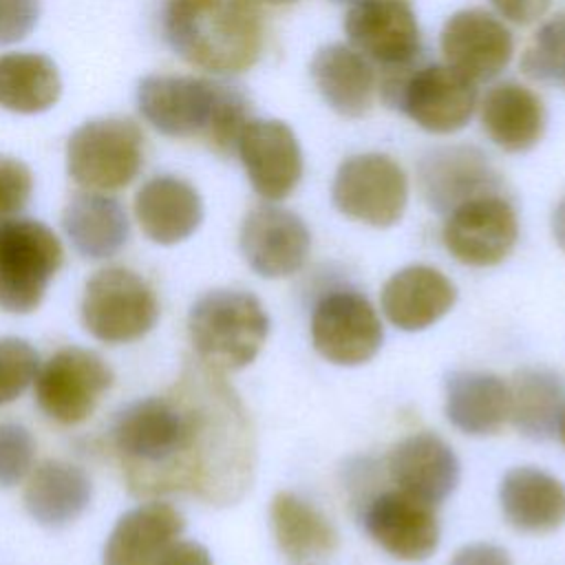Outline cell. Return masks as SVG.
Returning <instances> with one entry per match:
<instances>
[{"label":"cell","instance_id":"cell-14","mask_svg":"<svg viewBox=\"0 0 565 565\" xmlns=\"http://www.w3.org/2000/svg\"><path fill=\"white\" fill-rule=\"evenodd\" d=\"M384 329L373 305L358 291H331L313 309L311 342L331 364L358 366L382 347Z\"/></svg>","mask_w":565,"mask_h":565},{"label":"cell","instance_id":"cell-1","mask_svg":"<svg viewBox=\"0 0 565 565\" xmlns=\"http://www.w3.org/2000/svg\"><path fill=\"white\" fill-rule=\"evenodd\" d=\"M183 406V446L177 492L214 505L243 497L254 472V439L247 413L221 373L188 364L172 386Z\"/></svg>","mask_w":565,"mask_h":565},{"label":"cell","instance_id":"cell-24","mask_svg":"<svg viewBox=\"0 0 565 565\" xmlns=\"http://www.w3.org/2000/svg\"><path fill=\"white\" fill-rule=\"evenodd\" d=\"M499 503L505 521L519 532L545 534L565 523V483L534 466H519L503 475Z\"/></svg>","mask_w":565,"mask_h":565},{"label":"cell","instance_id":"cell-16","mask_svg":"<svg viewBox=\"0 0 565 565\" xmlns=\"http://www.w3.org/2000/svg\"><path fill=\"white\" fill-rule=\"evenodd\" d=\"M236 154L254 192L282 201L302 179V152L294 130L280 119H249L236 141Z\"/></svg>","mask_w":565,"mask_h":565},{"label":"cell","instance_id":"cell-2","mask_svg":"<svg viewBox=\"0 0 565 565\" xmlns=\"http://www.w3.org/2000/svg\"><path fill=\"white\" fill-rule=\"evenodd\" d=\"M141 117L163 137H201L214 152H236V141L252 119L247 95L221 79L154 73L137 86Z\"/></svg>","mask_w":565,"mask_h":565},{"label":"cell","instance_id":"cell-22","mask_svg":"<svg viewBox=\"0 0 565 565\" xmlns=\"http://www.w3.org/2000/svg\"><path fill=\"white\" fill-rule=\"evenodd\" d=\"M185 527L183 514L166 501H148L124 512L110 530L104 565H157L163 552L179 541Z\"/></svg>","mask_w":565,"mask_h":565},{"label":"cell","instance_id":"cell-19","mask_svg":"<svg viewBox=\"0 0 565 565\" xmlns=\"http://www.w3.org/2000/svg\"><path fill=\"white\" fill-rule=\"evenodd\" d=\"M417 177L426 203L439 214H448L463 201L494 194L501 188L488 157L475 146L428 150L417 163Z\"/></svg>","mask_w":565,"mask_h":565},{"label":"cell","instance_id":"cell-32","mask_svg":"<svg viewBox=\"0 0 565 565\" xmlns=\"http://www.w3.org/2000/svg\"><path fill=\"white\" fill-rule=\"evenodd\" d=\"M269 523L278 550L294 563L327 556L338 547L331 521L291 492H278L271 499Z\"/></svg>","mask_w":565,"mask_h":565},{"label":"cell","instance_id":"cell-34","mask_svg":"<svg viewBox=\"0 0 565 565\" xmlns=\"http://www.w3.org/2000/svg\"><path fill=\"white\" fill-rule=\"evenodd\" d=\"M38 351L22 338H0V406L18 399L35 380Z\"/></svg>","mask_w":565,"mask_h":565},{"label":"cell","instance_id":"cell-8","mask_svg":"<svg viewBox=\"0 0 565 565\" xmlns=\"http://www.w3.org/2000/svg\"><path fill=\"white\" fill-rule=\"evenodd\" d=\"M62 260V243L46 223L18 216L0 221V309L33 311Z\"/></svg>","mask_w":565,"mask_h":565},{"label":"cell","instance_id":"cell-40","mask_svg":"<svg viewBox=\"0 0 565 565\" xmlns=\"http://www.w3.org/2000/svg\"><path fill=\"white\" fill-rule=\"evenodd\" d=\"M490 2L499 11V15L516 24L534 22L550 7V0H490Z\"/></svg>","mask_w":565,"mask_h":565},{"label":"cell","instance_id":"cell-27","mask_svg":"<svg viewBox=\"0 0 565 565\" xmlns=\"http://www.w3.org/2000/svg\"><path fill=\"white\" fill-rule=\"evenodd\" d=\"M93 486L88 475L64 459H46L29 472L24 508L44 527H64L88 508Z\"/></svg>","mask_w":565,"mask_h":565},{"label":"cell","instance_id":"cell-38","mask_svg":"<svg viewBox=\"0 0 565 565\" xmlns=\"http://www.w3.org/2000/svg\"><path fill=\"white\" fill-rule=\"evenodd\" d=\"M450 565H512L510 554L494 543H470L457 550Z\"/></svg>","mask_w":565,"mask_h":565},{"label":"cell","instance_id":"cell-26","mask_svg":"<svg viewBox=\"0 0 565 565\" xmlns=\"http://www.w3.org/2000/svg\"><path fill=\"white\" fill-rule=\"evenodd\" d=\"M62 227L73 249L90 260L115 256L128 241L126 207L108 192L82 190L62 212Z\"/></svg>","mask_w":565,"mask_h":565},{"label":"cell","instance_id":"cell-9","mask_svg":"<svg viewBox=\"0 0 565 565\" xmlns=\"http://www.w3.org/2000/svg\"><path fill=\"white\" fill-rule=\"evenodd\" d=\"M79 316L95 340L126 344L143 338L157 324L159 300L132 269L106 267L88 278Z\"/></svg>","mask_w":565,"mask_h":565},{"label":"cell","instance_id":"cell-10","mask_svg":"<svg viewBox=\"0 0 565 565\" xmlns=\"http://www.w3.org/2000/svg\"><path fill=\"white\" fill-rule=\"evenodd\" d=\"M331 199L338 212L373 227L395 225L408 203V179L388 154L364 152L340 163Z\"/></svg>","mask_w":565,"mask_h":565},{"label":"cell","instance_id":"cell-18","mask_svg":"<svg viewBox=\"0 0 565 565\" xmlns=\"http://www.w3.org/2000/svg\"><path fill=\"white\" fill-rule=\"evenodd\" d=\"M366 534L399 561H424L439 545V523L430 503L402 490L371 499L364 510Z\"/></svg>","mask_w":565,"mask_h":565},{"label":"cell","instance_id":"cell-43","mask_svg":"<svg viewBox=\"0 0 565 565\" xmlns=\"http://www.w3.org/2000/svg\"><path fill=\"white\" fill-rule=\"evenodd\" d=\"M263 2H269V4H289L294 0H263Z\"/></svg>","mask_w":565,"mask_h":565},{"label":"cell","instance_id":"cell-31","mask_svg":"<svg viewBox=\"0 0 565 565\" xmlns=\"http://www.w3.org/2000/svg\"><path fill=\"white\" fill-rule=\"evenodd\" d=\"M508 391V417L523 437L545 441L556 435L565 413V384L556 373L536 366L521 369L514 373Z\"/></svg>","mask_w":565,"mask_h":565},{"label":"cell","instance_id":"cell-41","mask_svg":"<svg viewBox=\"0 0 565 565\" xmlns=\"http://www.w3.org/2000/svg\"><path fill=\"white\" fill-rule=\"evenodd\" d=\"M552 234L558 243V247L565 252V196L556 203L552 214Z\"/></svg>","mask_w":565,"mask_h":565},{"label":"cell","instance_id":"cell-12","mask_svg":"<svg viewBox=\"0 0 565 565\" xmlns=\"http://www.w3.org/2000/svg\"><path fill=\"white\" fill-rule=\"evenodd\" d=\"M344 33L382 73L408 68L422 57V31L406 0H358L344 15Z\"/></svg>","mask_w":565,"mask_h":565},{"label":"cell","instance_id":"cell-30","mask_svg":"<svg viewBox=\"0 0 565 565\" xmlns=\"http://www.w3.org/2000/svg\"><path fill=\"white\" fill-rule=\"evenodd\" d=\"M62 75L57 64L35 51L0 55V108L18 115H38L57 104Z\"/></svg>","mask_w":565,"mask_h":565},{"label":"cell","instance_id":"cell-17","mask_svg":"<svg viewBox=\"0 0 565 565\" xmlns=\"http://www.w3.org/2000/svg\"><path fill=\"white\" fill-rule=\"evenodd\" d=\"M446 64L472 82L494 79L512 60L514 42L508 26L486 9L452 13L439 35Z\"/></svg>","mask_w":565,"mask_h":565},{"label":"cell","instance_id":"cell-36","mask_svg":"<svg viewBox=\"0 0 565 565\" xmlns=\"http://www.w3.org/2000/svg\"><path fill=\"white\" fill-rule=\"evenodd\" d=\"M33 194L31 168L15 159L0 154V221L20 214Z\"/></svg>","mask_w":565,"mask_h":565},{"label":"cell","instance_id":"cell-23","mask_svg":"<svg viewBox=\"0 0 565 565\" xmlns=\"http://www.w3.org/2000/svg\"><path fill=\"white\" fill-rule=\"evenodd\" d=\"M455 285L435 267L408 265L382 287V311L402 331H424L441 320L455 305Z\"/></svg>","mask_w":565,"mask_h":565},{"label":"cell","instance_id":"cell-20","mask_svg":"<svg viewBox=\"0 0 565 565\" xmlns=\"http://www.w3.org/2000/svg\"><path fill=\"white\" fill-rule=\"evenodd\" d=\"M388 472L397 490L437 505L459 483V459L435 433L422 430L397 441L388 455Z\"/></svg>","mask_w":565,"mask_h":565},{"label":"cell","instance_id":"cell-21","mask_svg":"<svg viewBox=\"0 0 565 565\" xmlns=\"http://www.w3.org/2000/svg\"><path fill=\"white\" fill-rule=\"evenodd\" d=\"M132 210L141 232L157 245H177L190 238L203 221L199 190L177 174H157L143 181Z\"/></svg>","mask_w":565,"mask_h":565},{"label":"cell","instance_id":"cell-39","mask_svg":"<svg viewBox=\"0 0 565 565\" xmlns=\"http://www.w3.org/2000/svg\"><path fill=\"white\" fill-rule=\"evenodd\" d=\"M157 565H212V556L207 547L196 541H174Z\"/></svg>","mask_w":565,"mask_h":565},{"label":"cell","instance_id":"cell-42","mask_svg":"<svg viewBox=\"0 0 565 565\" xmlns=\"http://www.w3.org/2000/svg\"><path fill=\"white\" fill-rule=\"evenodd\" d=\"M558 437H561V441L565 444V413H563V417H561V422H558Z\"/></svg>","mask_w":565,"mask_h":565},{"label":"cell","instance_id":"cell-37","mask_svg":"<svg viewBox=\"0 0 565 565\" xmlns=\"http://www.w3.org/2000/svg\"><path fill=\"white\" fill-rule=\"evenodd\" d=\"M40 20V0H0V44L24 40Z\"/></svg>","mask_w":565,"mask_h":565},{"label":"cell","instance_id":"cell-3","mask_svg":"<svg viewBox=\"0 0 565 565\" xmlns=\"http://www.w3.org/2000/svg\"><path fill=\"white\" fill-rule=\"evenodd\" d=\"M161 33L183 62L212 75L243 73L263 51L254 0H163Z\"/></svg>","mask_w":565,"mask_h":565},{"label":"cell","instance_id":"cell-25","mask_svg":"<svg viewBox=\"0 0 565 565\" xmlns=\"http://www.w3.org/2000/svg\"><path fill=\"white\" fill-rule=\"evenodd\" d=\"M309 73L327 106L338 115L355 119L373 106L377 88L375 68L353 46L342 42L320 46Z\"/></svg>","mask_w":565,"mask_h":565},{"label":"cell","instance_id":"cell-15","mask_svg":"<svg viewBox=\"0 0 565 565\" xmlns=\"http://www.w3.org/2000/svg\"><path fill=\"white\" fill-rule=\"evenodd\" d=\"M238 247L245 263L258 276L285 278L305 265L311 234L296 212L263 203L249 210L243 218Z\"/></svg>","mask_w":565,"mask_h":565},{"label":"cell","instance_id":"cell-29","mask_svg":"<svg viewBox=\"0 0 565 565\" xmlns=\"http://www.w3.org/2000/svg\"><path fill=\"white\" fill-rule=\"evenodd\" d=\"M510 415L508 384L486 371H452L446 377V417L475 437L497 433Z\"/></svg>","mask_w":565,"mask_h":565},{"label":"cell","instance_id":"cell-28","mask_svg":"<svg viewBox=\"0 0 565 565\" xmlns=\"http://www.w3.org/2000/svg\"><path fill=\"white\" fill-rule=\"evenodd\" d=\"M479 110L486 135L505 152L534 148L545 132L543 102L516 82H499L488 88Z\"/></svg>","mask_w":565,"mask_h":565},{"label":"cell","instance_id":"cell-11","mask_svg":"<svg viewBox=\"0 0 565 565\" xmlns=\"http://www.w3.org/2000/svg\"><path fill=\"white\" fill-rule=\"evenodd\" d=\"M113 380V369L99 353L84 347H64L38 369L33 380L35 402L46 417L73 426L95 411Z\"/></svg>","mask_w":565,"mask_h":565},{"label":"cell","instance_id":"cell-33","mask_svg":"<svg viewBox=\"0 0 565 565\" xmlns=\"http://www.w3.org/2000/svg\"><path fill=\"white\" fill-rule=\"evenodd\" d=\"M521 71L543 84L565 79V15H554L539 26L521 55Z\"/></svg>","mask_w":565,"mask_h":565},{"label":"cell","instance_id":"cell-35","mask_svg":"<svg viewBox=\"0 0 565 565\" xmlns=\"http://www.w3.org/2000/svg\"><path fill=\"white\" fill-rule=\"evenodd\" d=\"M35 441L29 428L4 422L0 424V488L20 483L33 468Z\"/></svg>","mask_w":565,"mask_h":565},{"label":"cell","instance_id":"cell-6","mask_svg":"<svg viewBox=\"0 0 565 565\" xmlns=\"http://www.w3.org/2000/svg\"><path fill=\"white\" fill-rule=\"evenodd\" d=\"M380 95L388 108L404 113L419 128L435 135L461 130L477 106V82L448 64H413L386 71Z\"/></svg>","mask_w":565,"mask_h":565},{"label":"cell","instance_id":"cell-44","mask_svg":"<svg viewBox=\"0 0 565 565\" xmlns=\"http://www.w3.org/2000/svg\"><path fill=\"white\" fill-rule=\"evenodd\" d=\"M333 2H342V4H353V2H358V0H333Z\"/></svg>","mask_w":565,"mask_h":565},{"label":"cell","instance_id":"cell-13","mask_svg":"<svg viewBox=\"0 0 565 565\" xmlns=\"http://www.w3.org/2000/svg\"><path fill=\"white\" fill-rule=\"evenodd\" d=\"M516 238V212L499 192L463 201L446 214L441 230L450 256L470 267L499 265L510 256Z\"/></svg>","mask_w":565,"mask_h":565},{"label":"cell","instance_id":"cell-4","mask_svg":"<svg viewBox=\"0 0 565 565\" xmlns=\"http://www.w3.org/2000/svg\"><path fill=\"white\" fill-rule=\"evenodd\" d=\"M183 444V406L174 391L126 404L113 422V446L132 494L174 492Z\"/></svg>","mask_w":565,"mask_h":565},{"label":"cell","instance_id":"cell-5","mask_svg":"<svg viewBox=\"0 0 565 565\" xmlns=\"http://www.w3.org/2000/svg\"><path fill=\"white\" fill-rule=\"evenodd\" d=\"M188 331L203 366L232 373L256 360L269 333V318L249 291L212 289L192 305Z\"/></svg>","mask_w":565,"mask_h":565},{"label":"cell","instance_id":"cell-7","mask_svg":"<svg viewBox=\"0 0 565 565\" xmlns=\"http://www.w3.org/2000/svg\"><path fill=\"white\" fill-rule=\"evenodd\" d=\"M141 168L143 132L128 117L88 119L66 141V172L82 190H121L137 179Z\"/></svg>","mask_w":565,"mask_h":565}]
</instances>
